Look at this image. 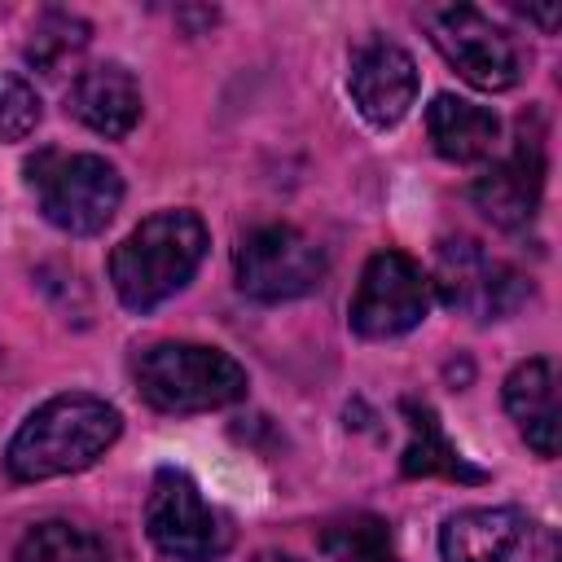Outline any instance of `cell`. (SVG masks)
<instances>
[{
  "label": "cell",
  "mask_w": 562,
  "mask_h": 562,
  "mask_svg": "<svg viewBox=\"0 0 562 562\" xmlns=\"http://www.w3.org/2000/svg\"><path fill=\"white\" fill-rule=\"evenodd\" d=\"M123 417L114 404L70 391L40 404L4 448V470L18 483H44L88 470L119 439Z\"/></svg>",
  "instance_id": "cell-1"
},
{
  "label": "cell",
  "mask_w": 562,
  "mask_h": 562,
  "mask_svg": "<svg viewBox=\"0 0 562 562\" xmlns=\"http://www.w3.org/2000/svg\"><path fill=\"white\" fill-rule=\"evenodd\" d=\"M206 224L198 211L171 206L140 220L110 255V285L127 312H149L189 285L206 255Z\"/></svg>",
  "instance_id": "cell-2"
},
{
  "label": "cell",
  "mask_w": 562,
  "mask_h": 562,
  "mask_svg": "<svg viewBox=\"0 0 562 562\" xmlns=\"http://www.w3.org/2000/svg\"><path fill=\"white\" fill-rule=\"evenodd\" d=\"M136 386L158 413H211L246 395V369L206 342H154L136 360Z\"/></svg>",
  "instance_id": "cell-3"
},
{
  "label": "cell",
  "mask_w": 562,
  "mask_h": 562,
  "mask_svg": "<svg viewBox=\"0 0 562 562\" xmlns=\"http://www.w3.org/2000/svg\"><path fill=\"white\" fill-rule=\"evenodd\" d=\"M26 184L40 202L44 220L70 237L101 233L123 202L119 171L97 154L40 149L35 158H26Z\"/></svg>",
  "instance_id": "cell-4"
},
{
  "label": "cell",
  "mask_w": 562,
  "mask_h": 562,
  "mask_svg": "<svg viewBox=\"0 0 562 562\" xmlns=\"http://www.w3.org/2000/svg\"><path fill=\"white\" fill-rule=\"evenodd\" d=\"M145 531L158 553L176 562H215L233 544V522L206 505L198 483L184 470H158L145 501Z\"/></svg>",
  "instance_id": "cell-5"
},
{
  "label": "cell",
  "mask_w": 562,
  "mask_h": 562,
  "mask_svg": "<svg viewBox=\"0 0 562 562\" xmlns=\"http://www.w3.org/2000/svg\"><path fill=\"white\" fill-rule=\"evenodd\" d=\"M439 299L470 316V321H501L522 307L531 285L522 272H514L505 259H496L483 241L474 237H443L435 246V281Z\"/></svg>",
  "instance_id": "cell-6"
},
{
  "label": "cell",
  "mask_w": 562,
  "mask_h": 562,
  "mask_svg": "<svg viewBox=\"0 0 562 562\" xmlns=\"http://www.w3.org/2000/svg\"><path fill=\"white\" fill-rule=\"evenodd\" d=\"M422 22L430 31V44L465 83L483 92H505L518 83L522 53L487 13L470 4H439V9H422Z\"/></svg>",
  "instance_id": "cell-7"
},
{
  "label": "cell",
  "mask_w": 562,
  "mask_h": 562,
  "mask_svg": "<svg viewBox=\"0 0 562 562\" xmlns=\"http://www.w3.org/2000/svg\"><path fill=\"white\" fill-rule=\"evenodd\" d=\"M430 312V277L404 250H378L351 294V329L360 338H400Z\"/></svg>",
  "instance_id": "cell-8"
},
{
  "label": "cell",
  "mask_w": 562,
  "mask_h": 562,
  "mask_svg": "<svg viewBox=\"0 0 562 562\" xmlns=\"http://www.w3.org/2000/svg\"><path fill=\"white\" fill-rule=\"evenodd\" d=\"M237 290L259 303H285L321 285L325 250L294 224H263L237 246Z\"/></svg>",
  "instance_id": "cell-9"
},
{
  "label": "cell",
  "mask_w": 562,
  "mask_h": 562,
  "mask_svg": "<svg viewBox=\"0 0 562 562\" xmlns=\"http://www.w3.org/2000/svg\"><path fill=\"white\" fill-rule=\"evenodd\" d=\"M540 193H544V145L540 136H527V127L518 132L514 149L501 162H492L470 189L474 206L505 233H527V224L540 211Z\"/></svg>",
  "instance_id": "cell-10"
},
{
  "label": "cell",
  "mask_w": 562,
  "mask_h": 562,
  "mask_svg": "<svg viewBox=\"0 0 562 562\" xmlns=\"http://www.w3.org/2000/svg\"><path fill=\"white\" fill-rule=\"evenodd\" d=\"M347 88H351L356 110L373 127H395L408 114V105L417 101V66H413L408 48H400L386 35H373V40L356 44Z\"/></svg>",
  "instance_id": "cell-11"
},
{
  "label": "cell",
  "mask_w": 562,
  "mask_h": 562,
  "mask_svg": "<svg viewBox=\"0 0 562 562\" xmlns=\"http://www.w3.org/2000/svg\"><path fill=\"white\" fill-rule=\"evenodd\" d=\"M531 540V522L509 505H479L461 509L439 531L443 562H518L522 544Z\"/></svg>",
  "instance_id": "cell-12"
},
{
  "label": "cell",
  "mask_w": 562,
  "mask_h": 562,
  "mask_svg": "<svg viewBox=\"0 0 562 562\" xmlns=\"http://www.w3.org/2000/svg\"><path fill=\"white\" fill-rule=\"evenodd\" d=\"M70 114L97 132V136H127L140 119V83L127 66L119 61H101V66H88L75 88H70Z\"/></svg>",
  "instance_id": "cell-13"
},
{
  "label": "cell",
  "mask_w": 562,
  "mask_h": 562,
  "mask_svg": "<svg viewBox=\"0 0 562 562\" xmlns=\"http://www.w3.org/2000/svg\"><path fill=\"white\" fill-rule=\"evenodd\" d=\"M505 413L536 457L558 452V378L549 360H522L505 378Z\"/></svg>",
  "instance_id": "cell-14"
},
{
  "label": "cell",
  "mask_w": 562,
  "mask_h": 562,
  "mask_svg": "<svg viewBox=\"0 0 562 562\" xmlns=\"http://www.w3.org/2000/svg\"><path fill=\"white\" fill-rule=\"evenodd\" d=\"M426 132H430V145L448 162H479V158H487L496 149L501 119L487 105H474L465 97L439 92L426 105Z\"/></svg>",
  "instance_id": "cell-15"
},
{
  "label": "cell",
  "mask_w": 562,
  "mask_h": 562,
  "mask_svg": "<svg viewBox=\"0 0 562 562\" xmlns=\"http://www.w3.org/2000/svg\"><path fill=\"white\" fill-rule=\"evenodd\" d=\"M400 413L408 417V448H404V474L408 479H430V474H443V479H461V483H483L487 474L474 470L457 443L443 435L439 417L430 404H417V400H404Z\"/></svg>",
  "instance_id": "cell-16"
},
{
  "label": "cell",
  "mask_w": 562,
  "mask_h": 562,
  "mask_svg": "<svg viewBox=\"0 0 562 562\" xmlns=\"http://www.w3.org/2000/svg\"><path fill=\"white\" fill-rule=\"evenodd\" d=\"M13 562H110V553L88 527H75L66 518H48V522H35L18 540Z\"/></svg>",
  "instance_id": "cell-17"
},
{
  "label": "cell",
  "mask_w": 562,
  "mask_h": 562,
  "mask_svg": "<svg viewBox=\"0 0 562 562\" xmlns=\"http://www.w3.org/2000/svg\"><path fill=\"white\" fill-rule=\"evenodd\" d=\"M321 549L329 562H395L391 527L378 514H351L321 531Z\"/></svg>",
  "instance_id": "cell-18"
},
{
  "label": "cell",
  "mask_w": 562,
  "mask_h": 562,
  "mask_svg": "<svg viewBox=\"0 0 562 562\" xmlns=\"http://www.w3.org/2000/svg\"><path fill=\"white\" fill-rule=\"evenodd\" d=\"M83 44H88V22L75 18V13L53 9V13H44L31 26V35H26V61L35 70H44V75H57L75 53H83Z\"/></svg>",
  "instance_id": "cell-19"
},
{
  "label": "cell",
  "mask_w": 562,
  "mask_h": 562,
  "mask_svg": "<svg viewBox=\"0 0 562 562\" xmlns=\"http://www.w3.org/2000/svg\"><path fill=\"white\" fill-rule=\"evenodd\" d=\"M40 97L22 75H0V140H26L40 127Z\"/></svg>",
  "instance_id": "cell-20"
},
{
  "label": "cell",
  "mask_w": 562,
  "mask_h": 562,
  "mask_svg": "<svg viewBox=\"0 0 562 562\" xmlns=\"http://www.w3.org/2000/svg\"><path fill=\"white\" fill-rule=\"evenodd\" d=\"M522 13H527L531 22H540L544 31H553V26H558V4H549V9H522Z\"/></svg>",
  "instance_id": "cell-21"
},
{
  "label": "cell",
  "mask_w": 562,
  "mask_h": 562,
  "mask_svg": "<svg viewBox=\"0 0 562 562\" xmlns=\"http://www.w3.org/2000/svg\"><path fill=\"white\" fill-rule=\"evenodd\" d=\"M250 562H299L294 553H281V549H259Z\"/></svg>",
  "instance_id": "cell-22"
}]
</instances>
